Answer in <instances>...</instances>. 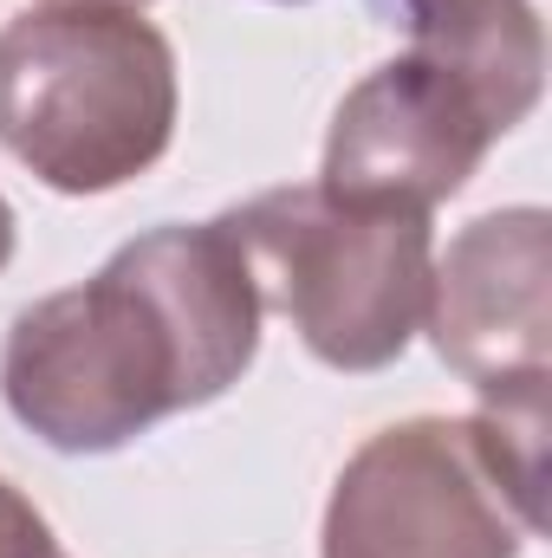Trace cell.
Returning <instances> with one entry per match:
<instances>
[{
    "instance_id": "obj_1",
    "label": "cell",
    "mask_w": 552,
    "mask_h": 558,
    "mask_svg": "<svg viewBox=\"0 0 552 558\" xmlns=\"http://www.w3.org/2000/svg\"><path fill=\"white\" fill-rule=\"evenodd\" d=\"M261 351V292L221 221L149 228L105 274L26 305L0 397L59 454H111L163 416L228 397Z\"/></svg>"
},
{
    "instance_id": "obj_2",
    "label": "cell",
    "mask_w": 552,
    "mask_h": 558,
    "mask_svg": "<svg viewBox=\"0 0 552 558\" xmlns=\"http://www.w3.org/2000/svg\"><path fill=\"white\" fill-rule=\"evenodd\" d=\"M176 137V52L137 7L52 0L0 26V149L59 195H105Z\"/></svg>"
},
{
    "instance_id": "obj_3",
    "label": "cell",
    "mask_w": 552,
    "mask_h": 558,
    "mask_svg": "<svg viewBox=\"0 0 552 558\" xmlns=\"http://www.w3.org/2000/svg\"><path fill=\"white\" fill-rule=\"evenodd\" d=\"M547 410L416 416L371 435L325 507V558H520L547 533Z\"/></svg>"
},
{
    "instance_id": "obj_4",
    "label": "cell",
    "mask_w": 552,
    "mask_h": 558,
    "mask_svg": "<svg viewBox=\"0 0 552 558\" xmlns=\"http://www.w3.org/2000/svg\"><path fill=\"white\" fill-rule=\"evenodd\" d=\"M221 228L248 260L261 312L274 305L319 364L364 377L410 351L435 267L429 215L292 182L228 208Z\"/></svg>"
},
{
    "instance_id": "obj_5",
    "label": "cell",
    "mask_w": 552,
    "mask_h": 558,
    "mask_svg": "<svg viewBox=\"0 0 552 558\" xmlns=\"http://www.w3.org/2000/svg\"><path fill=\"white\" fill-rule=\"evenodd\" d=\"M552 221L547 208H501L468 221L442 267H429V331L448 371L481 390V410H547L552 351Z\"/></svg>"
},
{
    "instance_id": "obj_6",
    "label": "cell",
    "mask_w": 552,
    "mask_h": 558,
    "mask_svg": "<svg viewBox=\"0 0 552 558\" xmlns=\"http://www.w3.org/2000/svg\"><path fill=\"white\" fill-rule=\"evenodd\" d=\"M488 143L494 124L448 72H435L429 59H391L345 92L319 189L364 208L429 215L481 169Z\"/></svg>"
},
{
    "instance_id": "obj_7",
    "label": "cell",
    "mask_w": 552,
    "mask_h": 558,
    "mask_svg": "<svg viewBox=\"0 0 552 558\" xmlns=\"http://www.w3.org/2000/svg\"><path fill=\"white\" fill-rule=\"evenodd\" d=\"M384 26L410 39V59L448 72L494 137H507L547 85V33L527 0H371Z\"/></svg>"
},
{
    "instance_id": "obj_8",
    "label": "cell",
    "mask_w": 552,
    "mask_h": 558,
    "mask_svg": "<svg viewBox=\"0 0 552 558\" xmlns=\"http://www.w3.org/2000/svg\"><path fill=\"white\" fill-rule=\"evenodd\" d=\"M52 526H46V513L0 474V558H52Z\"/></svg>"
},
{
    "instance_id": "obj_9",
    "label": "cell",
    "mask_w": 552,
    "mask_h": 558,
    "mask_svg": "<svg viewBox=\"0 0 552 558\" xmlns=\"http://www.w3.org/2000/svg\"><path fill=\"white\" fill-rule=\"evenodd\" d=\"M7 260H13V208L0 195V274H7Z\"/></svg>"
},
{
    "instance_id": "obj_10",
    "label": "cell",
    "mask_w": 552,
    "mask_h": 558,
    "mask_svg": "<svg viewBox=\"0 0 552 558\" xmlns=\"http://www.w3.org/2000/svg\"><path fill=\"white\" fill-rule=\"evenodd\" d=\"M98 7H149V0H98Z\"/></svg>"
},
{
    "instance_id": "obj_11",
    "label": "cell",
    "mask_w": 552,
    "mask_h": 558,
    "mask_svg": "<svg viewBox=\"0 0 552 558\" xmlns=\"http://www.w3.org/2000/svg\"><path fill=\"white\" fill-rule=\"evenodd\" d=\"M52 558H65V553H52Z\"/></svg>"
}]
</instances>
